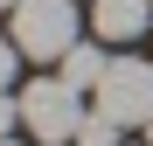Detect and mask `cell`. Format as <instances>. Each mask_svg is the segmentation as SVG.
<instances>
[{
    "label": "cell",
    "mask_w": 153,
    "mask_h": 146,
    "mask_svg": "<svg viewBox=\"0 0 153 146\" xmlns=\"http://www.w3.org/2000/svg\"><path fill=\"white\" fill-rule=\"evenodd\" d=\"M21 125H28L42 146H76V132L91 125V104L84 90L63 84V77H35L28 90H21Z\"/></svg>",
    "instance_id": "1"
},
{
    "label": "cell",
    "mask_w": 153,
    "mask_h": 146,
    "mask_svg": "<svg viewBox=\"0 0 153 146\" xmlns=\"http://www.w3.org/2000/svg\"><path fill=\"white\" fill-rule=\"evenodd\" d=\"M7 35L28 63H63L76 49V0H21L7 14Z\"/></svg>",
    "instance_id": "2"
},
{
    "label": "cell",
    "mask_w": 153,
    "mask_h": 146,
    "mask_svg": "<svg viewBox=\"0 0 153 146\" xmlns=\"http://www.w3.org/2000/svg\"><path fill=\"white\" fill-rule=\"evenodd\" d=\"M91 111H105L118 132H125V125L146 132V118H153V63H146V56H111L105 84L91 90Z\"/></svg>",
    "instance_id": "3"
},
{
    "label": "cell",
    "mask_w": 153,
    "mask_h": 146,
    "mask_svg": "<svg viewBox=\"0 0 153 146\" xmlns=\"http://www.w3.org/2000/svg\"><path fill=\"white\" fill-rule=\"evenodd\" d=\"M146 21H153V0H91V28L97 42H139L146 35Z\"/></svg>",
    "instance_id": "4"
},
{
    "label": "cell",
    "mask_w": 153,
    "mask_h": 146,
    "mask_svg": "<svg viewBox=\"0 0 153 146\" xmlns=\"http://www.w3.org/2000/svg\"><path fill=\"white\" fill-rule=\"evenodd\" d=\"M105 70H111V56H105V42H76L70 49V56H63V70H56V77L63 84H76V90H97V84H105Z\"/></svg>",
    "instance_id": "5"
},
{
    "label": "cell",
    "mask_w": 153,
    "mask_h": 146,
    "mask_svg": "<svg viewBox=\"0 0 153 146\" xmlns=\"http://www.w3.org/2000/svg\"><path fill=\"white\" fill-rule=\"evenodd\" d=\"M14 125H21V97H14V90H0V139H7Z\"/></svg>",
    "instance_id": "6"
},
{
    "label": "cell",
    "mask_w": 153,
    "mask_h": 146,
    "mask_svg": "<svg viewBox=\"0 0 153 146\" xmlns=\"http://www.w3.org/2000/svg\"><path fill=\"white\" fill-rule=\"evenodd\" d=\"M14 63H21V49H14V35H0V90L14 84Z\"/></svg>",
    "instance_id": "7"
},
{
    "label": "cell",
    "mask_w": 153,
    "mask_h": 146,
    "mask_svg": "<svg viewBox=\"0 0 153 146\" xmlns=\"http://www.w3.org/2000/svg\"><path fill=\"white\" fill-rule=\"evenodd\" d=\"M14 7H21V0H0V14H14Z\"/></svg>",
    "instance_id": "8"
},
{
    "label": "cell",
    "mask_w": 153,
    "mask_h": 146,
    "mask_svg": "<svg viewBox=\"0 0 153 146\" xmlns=\"http://www.w3.org/2000/svg\"><path fill=\"white\" fill-rule=\"evenodd\" d=\"M146 146H153V118H146Z\"/></svg>",
    "instance_id": "9"
},
{
    "label": "cell",
    "mask_w": 153,
    "mask_h": 146,
    "mask_svg": "<svg viewBox=\"0 0 153 146\" xmlns=\"http://www.w3.org/2000/svg\"><path fill=\"white\" fill-rule=\"evenodd\" d=\"M0 146H21V139H0Z\"/></svg>",
    "instance_id": "10"
}]
</instances>
